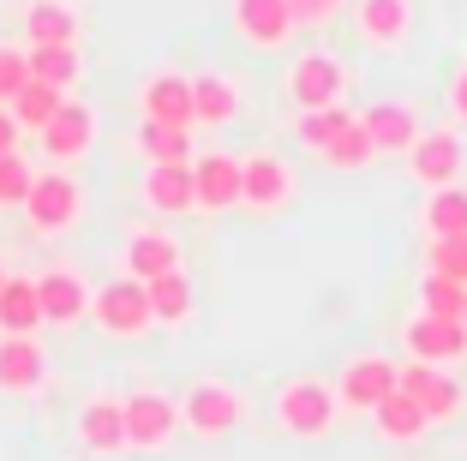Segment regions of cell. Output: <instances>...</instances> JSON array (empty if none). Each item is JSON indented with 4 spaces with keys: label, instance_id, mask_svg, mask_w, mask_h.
I'll return each instance as SVG.
<instances>
[{
    "label": "cell",
    "instance_id": "cell-1",
    "mask_svg": "<svg viewBox=\"0 0 467 461\" xmlns=\"http://www.w3.org/2000/svg\"><path fill=\"white\" fill-rule=\"evenodd\" d=\"M336 407H342L336 402V383L306 372V378H288L282 390H275V425H282L288 437H306V444H312V437H330Z\"/></svg>",
    "mask_w": 467,
    "mask_h": 461
},
{
    "label": "cell",
    "instance_id": "cell-2",
    "mask_svg": "<svg viewBox=\"0 0 467 461\" xmlns=\"http://www.w3.org/2000/svg\"><path fill=\"white\" fill-rule=\"evenodd\" d=\"M120 407H126V449H138V456H156L180 437V395L138 383L120 395Z\"/></svg>",
    "mask_w": 467,
    "mask_h": 461
},
{
    "label": "cell",
    "instance_id": "cell-3",
    "mask_svg": "<svg viewBox=\"0 0 467 461\" xmlns=\"http://www.w3.org/2000/svg\"><path fill=\"white\" fill-rule=\"evenodd\" d=\"M246 420V390H234L228 378H192L180 395V425L192 437H228Z\"/></svg>",
    "mask_w": 467,
    "mask_h": 461
},
{
    "label": "cell",
    "instance_id": "cell-4",
    "mask_svg": "<svg viewBox=\"0 0 467 461\" xmlns=\"http://www.w3.org/2000/svg\"><path fill=\"white\" fill-rule=\"evenodd\" d=\"M90 324L114 341H138L144 330H156V312H150V288L132 282V276H114L90 294Z\"/></svg>",
    "mask_w": 467,
    "mask_h": 461
},
{
    "label": "cell",
    "instance_id": "cell-5",
    "mask_svg": "<svg viewBox=\"0 0 467 461\" xmlns=\"http://www.w3.org/2000/svg\"><path fill=\"white\" fill-rule=\"evenodd\" d=\"M78 216H84V186H78V180L60 174V168H48V174L36 168V186H30V198H25V222H30V234L55 240V234H67Z\"/></svg>",
    "mask_w": 467,
    "mask_h": 461
},
{
    "label": "cell",
    "instance_id": "cell-6",
    "mask_svg": "<svg viewBox=\"0 0 467 461\" xmlns=\"http://www.w3.org/2000/svg\"><path fill=\"white\" fill-rule=\"evenodd\" d=\"M228 25L234 37L258 48V55H275L300 37V18H294V0H228Z\"/></svg>",
    "mask_w": 467,
    "mask_h": 461
},
{
    "label": "cell",
    "instance_id": "cell-7",
    "mask_svg": "<svg viewBox=\"0 0 467 461\" xmlns=\"http://www.w3.org/2000/svg\"><path fill=\"white\" fill-rule=\"evenodd\" d=\"M462 168H467V144H462L455 126H426V132L413 138V150H408L413 186H426V192L462 186Z\"/></svg>",
    "mask_w": 467,
    "mask_h": 461
},
{
    "label": "cell",
    "instance_id": "cell-8",
    "mask_svg": "<svg viewBox=\"0 0 467 461\" xmlns=\"http://www.w3.org/2000/svg\"><path fill=\"white\" fill-rule=\"evenodd\" d=\"M348 90V60L330 55V48H306V55H294L288 67V102L294 109H336Z\"/></svg>",
    "mask_w": 467,
    "mask_h": 461
},
{
    "label": "cell",
    "instance_id": "cell-9",
    "mask_svg": "<svg viewBox=\"0 0 467 461\" xmlns=\"http://www.w3.org/2000/svg\"><path fill=\"white\" fill-rule=\"evenodd\" d=\"M396 378H401V360H389V353H348L342 372H336V402L371 414L384 395H396Z\"/></svg>",
    "mask_w": 467,
    "mask_h": 461
},
{
    "label": "cell",
    "instance_id": "cell-10",
    "mask_svg": "<svg viewBox=\"0 0 467 461\" xmlns=\"http://www.w3.org/2000/svg\"><path fill=\"white\" fill-rule=\"evenodd\" d=\"M359 126H366L378 156H408L413 138L426 132V120H420V109H413L408 96H378V102H366V109H359Z\"/></svg>",
    "mask_w": 467,
    "mask_h": 461
},
{
    "label": "cell",
    "instance_id": "cell-11",
    "mask_svg": "<svg viewBox=\"0 0 467 461\" xmlns=\"http://www.w3.org/2000/svg\"><path fill=\"white\" fill-rule=\"evenodd\" d=\"M42 156H48V162L55 168H72V162H84V156H90V150H97V109H90V102H60V114L48 126H42Z\"/></svg>",
    "mask_w": 467,
    "mask_h": 461
},
{
    "label": "cell",
    "instance_id": "cell-12",
    "mask_svg": "<svg viewBox=\"0 0 467 461\" xmlns=\"http://www.w3.org/2000/svg\"><path fill=\"white\" fill-rule=\"evenodd\" d=\"M396 390L408 395V402L420 407L431 425H443V420H455V414H462V383H455L443 366H426V360H401Z\"/></svg>",
    "mask_w": 467,
    "mask_h": 461
},
{
    "label": "cell",
    "instance_id": "cell-13",
    "mask_svg": "<svg viewBox=\"0 0 467 461\" xmlns=\"http://www.w3.org/2000/svg\"><path fill=\"white\" fill-rule=\"evenodd\" d=\"M288 198H294V168L282 162L275 150H252V156H240V204H246V210L270 216V210H282Z\"/></svg>",
    "mask_w": 467,
    "mask_h": 461
},
{
    "label": "cell",
    "instance_id": "cell-14",
    "mask_svg": "<svg viewBox=\"0 0 467 461\" xmlns=\"http://www.w3.org/2000/svg\"><path fill=\"white\" fill-rule=\"evenodd\" d=\"M401 348L408 360H426V366H450L467 353V324L462 318H438V312H413L401 324Z\"/></svg>",
    "mask_w": 467,
    "mask_h": 461
},
{
    "label": "cell",
    "instance_id": "cell-15",
    "mask_svg": "<svg viewBox=\"0 0 467 461\" xmlns=\"http://www.w3.org/2000/svg\"><path fill=\"white\" fill-rule=\"evenodd\" d=\"M192 198L204 216H228L240 204V156L234 150H198L192 156Z\"/></svg>",
    "mask_w": 467,
    "mask_h": 461
},
{
    "label": "cell",
    "instance_id": "cell-16",
    "mask_svg": "<svg viewBox=\"0 0 467 461\" xmlns=\"http://www.w3.org/2000/svg\"><path fill=\"white\" fill-rule=\"evenodd\" d=\"M413 30V6L408 0H354V37L371 55H396Z\"/></svg>",
    "mask_w": 467,
    "mask_h": 461
},
{
    "label": "cell",
    "instance_id": "cell-17",
    "mask_svg": "<svg viewBox=\"0 0 467 461\" xmlns=\"http://www.w3.org/2000/svg\"><path fill=\"white\" fill-rule=\"evenodd\" d=\"M72 437H78L90 456H120L126 449V407L120 395H90L72 420Z\"/></svg>",
    "mask_w": 467,
    "mask_h": 461
},
{
    "label": "cell",
    "instance_id": "cell-18",
    "mask_svg": "<svg viewBox=\"0 0 467 461\" xmlns=\"http://www.w3.org/2000/svg\"><path fill=\"white\" fill-rule=\"evenodd\" d=\"M138 114L144 120H168V126H198L192 120V79L186 72H150L138 84Z\"/></svg>",
    "mask_w": 467,
    "mask_h": 461
},
{
    "label": "cell",
    "instance_id": "cell-19",
    "mask_svg": "<svg viewBox=\"0 0 467 461\" xmlns=\"http://www.w3.org/2000/svg\"><path fill=\"white\" fill-rule=\"evenodd\" d=\"M120 270L132 282H156V276L180 270V240L168 228H132L126 234V252H120Z\"/></svg>",
    "mask_w": 467,
    "mask_h": 461
},
{
    "label": "cell",
    "instance_id": "cell-20",
    "mask_svg": "<svg viewBox=\"0 0 467 461\" xmlns=\"http://www.w3.org/2000/svg\"><path fill=\"white\" fill-rule=\"evenodd\" d=\"M36 299H42V324H55V330H72V324L90 318V288H84L72 270H42L36 276Z\"/></svg>",
    "mask_w": 467,
    "mask_h": 461
},
{
    "label": "cell",
    "instance_id": "cell-21",
    "mask_svg": "<svg viewBox=\"0 0 467 461\" xmlns=\"http://www.w3.org/2000/svg\"><path fill=\"white\" fill-rule=\"evenodd\" d=\"M48 383V353L36 336H0V390L6 395H30Z\"/></svg>",
    "mask_w": 467,
    "mask_h": 461
},
{
    "label": "cell",
    "instance_id": "cell-22",
    "mask_svg": "<svg viewBox=\"0 0 467 461\" xmlns=\"http://www.w3.org/2000/svg\"><path fill=\"white\" fill-rule=\"evenodd\" d=\"M78 30H84L78 0H30V6H25V37H30V48L78 42Z\"/></svg>",
    "mask_w": 467,
    "mask_h": 461
},
{
    "label": "cell",
    "instance_id": "cell-23",
    "mask_svg": "<svg viewBox=\"0 0 467 461\" xmlns=\"http://www.w3.org/2000/svg\"><path fill=\"white\" fill-rule=\"evenodd\" d=\"M144 204H150L156 216H186V210H198L192 162H150V174H144Z\"/></svg>",
    "mask_w": 467,
    "mask_h": 461
},
{
    "label": "cell",
    "instance_id": "cell-24",
    "mask_svg": "<svg viewBox=\"0 0 467 461\" xmlns=\"http://www.w3.org/2000/svg\"><path fill=\"white\" fill-rule=\"evenodd\" d=\"M240 114V84L228 72H192V120L198 126H228Z\"/></svg>",
    "mask_w": 467,
    "mask_h": 461
},
{
    "label": "cell",
    "instance_id": "cell-25",
    "mask_svg": "<svg viewBox=\"0 0 467 461\" xmlns=\"http://www.w3.org/2000/svg\"><path fill=\"white\" fill-rule=\"evenodd\" d=\"M36 330H42L36 276H6V288H0V336H36Z\"/></svg>",
    "mask_w": 467,
    "mask_h": 461
},
{
    "label": "cell",
    "instance_id": "cell-26",
    "mask_svg": "<svg viewBox=\"0 0 467 461\" xmlns=\"http://www.w3.org/2000/svg\"><path fill=\"white\" fill-rule=\"evenodd\" d=\"M144 288H150L156 324H168V330H186V324H192L198 294H192V282H186V270H168V276H156V282H144Z\"/></svg>",
    "mask_w": 467,
    "mask_h": 461
},
{
    "label": "cell",
    "instance_id": "cell-27",
    "mask_svg": "<svg viewBox=\"0 0 467 461\" xmlns=\"http://www.w3.org/2000/svg\"><path fill=\"white\" fill-rule=\"evenodd\" d=\"M371 432L384 437V444H413V437H426V432H431V420L396 390V395H384V402L371 407Z\"/></svg>",
    "mask_w": 467,
    "mask_h": 461
},
{
    "label": "cell",
    "instance_id": "cell-28",
    "mask_svg": "<svg viewBox=\"0 0 467 461\" xmlns=\"http://www.w3.org/2000/svg\"><path fill=\"white\" fill-rule=\"evenodd\" d=\"M431 240H462L467 234V186H443V192H426V210H420Z\"/></svg>",
    "mask_w": 467,
    "mask_h": 461
},
{
    "label": "cell",
    "instance_id": "cell-29",
    "mask_svg": "<svg viewBox=\"0 0 467 461\" xmlns=\"http://www.w3.org/2000/svg\"><path fill=\"white\" fill-rule=\"evenodd\" d=\"M192 132L198 126H168V120H144L138 126V150L150 156V162H192Z\"/></svg>",
    "mask_w": 467,
    "mask_h": 461
},
{
    "label": "cell",
    "instance_id": "cell-30",
    "mask_svg": "<svg viewBox=\"0 0 467 461\" xmlns=\"http://www.w3.org/2000/svg\"><path fill=\"white\" fill-rule=\"evenodd\" d=\"M30 60V79L36 84H55V90H72L78 84V42H55V48H25Z\"/></svg>",
    "mask_w": 467,
    "mask_h": 461
},
{
    "label": "cell",
    "instance_id": "cell-31",
    "mask_svg": "<svg viewBox=\"0 0 467 461\" xmlns=\"http://www.w3.org/2000/svg\"><path fill=\"white\" fill-rule=\"evenodd\" d=\"M342 126H354V109H342V102H336V109H306L300 120H294V138H300L312 156H324V150L342 138Z\"/></svg>",
    "mask_w": 467,
    "mask_h": 461
},
{
    "label": "cell",
    "instance_id": "cell-32",
    "mask_svg": "<svg viewBox=\"0 0 467 461\" xmlns=\"http://www.w3.org/2000/svg\"><path fill=\"white\" fill-rule=\"evenodd\" d=\"M60 102H67V90H55V84H36V79H30L25 90L6 102V109H13V120L25 126V132H42V126L60 114Z\"/></svg>",
    "mask_w": 467,
    "mask_h": 461
},
{
    "label": "cell",
    "instance_id": "cell-33",
    "mask_svg": "<svg viewBox=\"0 0 467 461\" xmlns=\"http://www.w3.org/2000/svg\"><path fill=\"white\" fill-rule=\"evenodd\" d=\"M462 306H467V288H462V282H450V276H438V270L420 276V312L462 318Z\"/></svg>",
    "mask_w": 467,
    "mask_h": 461
},
{
    "label": "cell",
    "instance_id": "cell-34",
    "mask_svg": "<svg viewBox=\"0 0 467 461\" xmlns=\"http://www.w3.org/2000/svg\"><path fill=\"white\" fill-rule=\"evenodd\" d=\"M30 186H36V162H25V156H0V210H25Z\"/></svg>",
    "mask_w": 467,
    "mask_h": 461
},
{
    "label": "cell",
    "instance_id": "cell-35",
    "mask_svg": "<svg viewBox=\"0 0 467 461\" xmlns=\"http://www.w3.org/2000/svg\"><path fill=\"white\" fill-rule=\"evenodd\" d=\"M371 156H378V150H371V138H366V126H359V114H354V126H342V138L324 150V162H330V168H366Z\"/></svg>",
    "mask_w": 467,
    "mask_h": 461
},
{
    "label": "cell",
    "instance_id": "cell-36",
    "mask_svg": "<svg viewBox=\"0 0 467 461\" xmlns=\"http://www.w3.org/2000/svg\"><path fill=\"white\" fill-rule=\"evenodd\" d=\"M426 270H438V276H450V282L467 288V234L462 240H431V264Z\"/></svg>",
    "mask_w": 467,
    "mask_h": 461
},
{
    "label": "cell",
    "instance_id": "cell-37",
    "mask_svg": "<svg viewBox=\"0 0 467 461\" xmlns=\"http://www.w3.org/2000/svg\"><path fill=\"white\" fill-rule=\"evenodd\" d=\"M25 84H30V60H25V48H0V102H13Z\"/></svg>",
    "mask_w": 467,
    "mask_h": 461
},
{
    "label": "cell",
    "instance_id": "cell-38",
    "mask_svg": "<svg viewBox=\"0 0 467 461\" xmlns=\"http://www.w3.org/2000/svg\"><path fill=\"white\" fill-rule=\"evenodd\" d=\"M443 109H450L455 132H462V126H467V60L450 72V84H443Z\"/></svg>",
    "mask_w": 467,
    "mask_h": 461
},
{
    "label": "cell",
    "instance_id": "cell-39",
    "mask_svg": "<svg viewBox=\"0 0 467 461\" xmlns=\"http://www.w3.org/2000/svg\"><path fill=\"white\" fill-rule=\"evenodd\" d=\"M336 13H342V0H294V18L300 25H330Z\"/></svg>",
    "mask_w": 467,
    "mask_h": 461
},
{
    "label": "cell",
    "instance_id": "cell-40",
    "mask_svg": "<svg viewBox=\"0 0 467 461\" xmlns=\"http://www.w3.org/2000/svg\"><path fill=\"white\" fill-rule=\"evenodd\" d=\"M18 138H25V126L13 120V109H6V102H0V156H13Z\"/></svg>",
    "mask_w": 467,
    "mask_h": 461
},
{
    "label": "cell",
    "instance_id": "cell-41",
    "mask_svg": "<svg viewBox=\"0 0 467 461\" xmlns=\"http://www.w3.org/2000/svg\"><path fill=\"white\" fill-rule=\"evenodd\" d=\"M0 288H6V264H0Z\"/></svg>",
    "mask_w": 467,
    "mask_h": 461
},
{
    "label": "cell",
    "instance_id": "cell-42",
    "mask_svg": "<svg viewBox=\"0 0 467 461\" xmlns=\"http://www.w3.org/2000/svg\"><path fill=\"white\" fill-rule=\"evenodd\" d=\"M462 324H467V306H462Z\"/></svg>",
    "mask_w": 467,
    "mask_h": 461
}]
</instances>
